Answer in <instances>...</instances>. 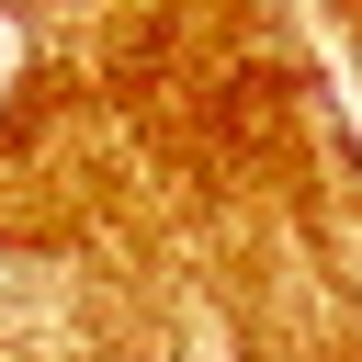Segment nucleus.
I'll return each instance as SVG.
<instances>
[{
  "instance_id": "nucleus-1",
  "label": "nucleus",
  "mask_w": 362,
  "mask_h": 362,
  "mask_svg": "<svg viewBox=\"0 0 362 362\" xmlns=\"http://www.w3.org/2000/svg\"><path fill=\"white\" fill-rule=\"evenodd\" d=\"M0 57H11V45H0Z\"/></svg>"
}]
</instances>
